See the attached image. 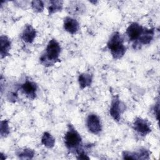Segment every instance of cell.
I'll return each instance as SVG.
<instances>
[{
    "label": "cell",
    "instance_id": "52a82bcc",
    "mask_svg": "<svg viewBox=\"0 0 160 160\" xmlns=\"http://www.w3.org/2000/svg\"><path fill=\"white\" fill-rule=\"evenodd\" d=\"M144 28L137 22L131 23L126 29V35L129 41H134V43L138 41L139 37L143 32Z\"/></svg>",
    "mask_w": 160,
    "mask_h": 160
},
{
    "label": "cell",
    "instance_id": "5bb4252c",
    "mask_svg": "<svg viewBox=\"0 0 160 160\" xmlns=\"http://www.w3.org/2000/svg\"><path fill=\"white\" fill-rule=\"evenodd\" d=\"M92 81V76L88 73H82L79 76L78 82L81 89L91 86Z\"/></svg>",
    "mask_w": 160,
    "mask_h": 160
},
{
    "label": "cell",
    "instance_id": "6da1fadb",
    "mask_svg": "<svg viewBox=\"0 0 160 160\" xmlns=\"http://www.w3.org/2000/svg\"><path fill=\"white\" fill-rule=\"evenodd\" d=\"M61 47L55 39H51L47 44L45 52L39 58L40 62L45 66H51L59 62Z\"/></svg>",
    "mask_w": 160,
    "mask_h": 160
},
{
    "label": "cell",
    "instance_id": "7c38bea8",
    "mask_svg": "<svg viewBox=\"0 0 160 160\" xmlns=\"http://www.w3.org/2000/svg\"><path fill=\"white\" fill-rule=\"evenodd\" d=\"M63 26L64 30L71 34L77 33L79 29V24L77 20L69 16L64 18Z\"/></svg>",
    "mask_w": 160,
    "mask_h": 160
},
{
    "label": "cell",
    "instance_id": "e0dca14e",
    "mask_svg": "<svg viewBox=\"0 0 160 160\" xmlns=\"http://www.w3.org/2000/svg\"><path fill=\"white\" fill-rule=\"evenodd\" d=\"M34 155V150L29 148L24 149L22 151H21L18 154V156H19V158L22 159H31L33 158Z\"/></svg>",
    "mask_w": 160,
    "mask_h": 160
},
{
    "label": "cell",
    "instance_id": "ba28073f",
    "mask_svg": "<svg viewBox=\"0 0 160 160\" xmlns=\"http://www.w3.org/2000/svg\"><path fill=\"white\" fill-rule=\"evenodd\" d=\"M20 89L23 94L29 99H34L36 98L38 86L34 82L27 79L21 84Z\"/></svg>",
    "mask_w": 160,
    "mask_h": 160
},
{
    "label": "cell",
    "instance_id": "2e32d148",
    "mask_svg": "<svg viewBox=\"0 0 160 160\" xmlns=\"http://www.w3.org/2000/svg\"><path fill=\"white\" fill-rule=\"evenodd\" d=\"M41 143L48 148H52L55 144V139L48 132H44L41 138Z\"/></svg>",
    "mask_w": 160,
    "mask_h": 160
},
{
    "label": "cell",
    "instance_id": "8992f818",
    "mask_svg": "<svg viewBox=\"0 0 160 160\" xmlns=\"http://www.w3.org/2000/svg\"><path fill=\"white\" fill-rule=\"evenodd\" d=\"M88 130L94 134H99L102 131V124L99 118L95 114H90L86 120Z\"/></svg>",
    "mask_w": 160,
    "mask_h": 160
},
{
    "label": "cell",
    "instance_id": "30bf717a",
    "mask_svg": "<svg viewBox=\"0 0 160 160\" xmlns=\"http://www.w3.org/2000/svg\"><path fill=\"white\" fill-rule=\"evenodd\" d=\"M150 152L145 148H141L136 152L124 151L122 152L123 159H148Z\"/></svg>",
    "mask_w": 160,
    "mask_h": 160
},
{
    "label": "cell",
    "instance_id": "4fadbf2b",
    "mask_svg": "<svg viewBox=\"0 0 160 160\" xmlns=\"http://www.w3.org/2000/svg\"><path fill=\"white\" fill-rule=\"evenodd\" d=\"M1 44V58L2 59L9 55L11 47V41L6 36H1L0 38Z\"/></svg>",
    "mask_w": 160,
    "mask_h": 160
},
{
    "label": "cell",
    "instance_id": "3957f363",
    "mask_svg": "<svg viewBox=\"0 0 160 160\" xmlns=\"http://www.w3.org/2000/svg\"><path fill=\"white\" fill-rule=\"evenodd\" d=\"M64 144L71 152H77L82 147V138L71 124L68 126V130L64 137Z\"/></svg>",
    "mask_w": 160,
    "mask_h": 160
},
{
    "label": "cell",
    "instance_id": "7a4b0ae2",
    "mask_svg": "<svg viewBox=\"0 0 160 160\" xmlns=\"http://www.w3.org/2000/svg\"><path fill=\"white\" fill-rule=\"evenodd\" d=\"M107 46L114 59L121 58L126 51V48L124 44V38L120 32H113L108 43Z\"/></svg>",
    "mask_w": 160,
    "mask_h": 160
},
{
    "label": "cell",
    "instance_id": "ac0fdd59",
    "mask_svg": "<svg viewBox=\"0 0 160 160\" xmlns=\"http://www.w3.org/2000/svg\"><path fill=\"white\" fill-rule=\"evenodd\" d=\"M31 7L34 11L36 12H41L43 11V9L44 8V2L42 1H32L31 2Z\"/></svg>",
    "mask_w": 160,
    "mask_h": 160
},
{
    "label": "cell",
    "instance_id": "277c9868",
    "mask_svg": "<svg viewBox=\"0 0 160 160\" xmlns=\"http://www.w3.org/2000/svg\"><path fill=\"white\" fill-rule=\"evenodd\" d=\"M125 104L121 101L119 96L118 95L114 96L109 109V114L113 119L119 122L121 119V115L125 111Z\"/></svg>",
    "mask_w": 160,
    "mask_h": 160
},
{
    "label": "cell",
    "instance_id": "5b68a950",
    "mask_svg": "<svg viewBox=\"0 0 160 160\" xmlns=\"http://www.w3.org/2000/svg\"><path fill=\"white\" fill-rule=\"evenodd\" d=\"M150 123L147 119L142 118H136L133 122V129L140 136H145L151 131Z\"/></svg>",
    "mask_w": 160,
    "mask_h": 160
},
{
    "label": "cell",
    "instance_id": "9a60e30c",
    "mask_svg": "<svg viewBox=\"0 0 160 160\" xmlns=\"http://www.w3.org/2000/svg\"><path fill=\"white\" fill-rule=\"evenodd\" d=\"M48 12L49 15L61 11L63 6V1L59 0H52L49 1Z\"/></svg>",
    "mask_w": 160,
    "mask_h": 160
},
{
    "label": "cell",
    "instance_id": "d6986e66",
    "mask_svg": "<svg viewBox=\"0 0 160 160\" xmlns=\"http://www.w3.org/2000/svg\"><path fill=\"white\" fill-rule=\"evenodd\" d=\"M9 134V121L6 119L1 122V136L2 138L6 137Z\"/></svg>",
    "mask_w": 160,
    "mask_h": 160
},
{
    "label": "cell",
    "instance_id": "9c48e42d",
    "mask_svg": "<svg viewBox=\"0 0 160 160\" xmlns=\"http://www.w3.org/2000/svg\"><path fill=\"white\" fill-rule=\"evenodd\" d=\"M154 28L148 29L144 28V31L141 35V36L139 37L138 41L133 44L134 48L136 49V48H140L141 46L149 44L152 40L154 38Z\"/></svg>",
    "mask_w": 160,
    "mask_h": 160
},
{
    "label": "cell",
    "instance_id": "8fae6325",
    "mask_svg": "<svg viewBox=\"0 0 160 160\" xmlns=\"http://www.w3.org/2000/svg\"><path fill=\"white\" fill-rule=\"evenodd\" d=\"M36 36V29L31 24H26L21 35L22 40L26 43L31 44L34 41Z\"/></svg>",
    "mask_w": 160,
    "mask_h": 160
}]
</instances>
